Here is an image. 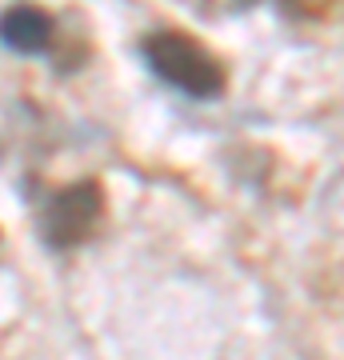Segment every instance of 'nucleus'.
<instances>
[{"label":"nucleus","instance_id":"4","mask_svg":"<svg viewBox=\"0 0 344 360\" xmlns=\"http://www.w3.org/2000/svg\"><path fill=\"white\" fill-rule=\"evenodd\" d=\"M336 4V0H281V8L288 16H296V20H317V16H324Z\"/></svg>","mask_w":344,"mask_h":360},{"label":"nucleus","instance_id":"2","mask_svg":"<svg viewBox=\"0 0 344 360\" xmlns=\"http://www.w3.org/2000/svg\"><path fill=\"white\" fill-rule=\"evenodd\" d=\"M104 220V188L96 180H72L49 196V208H44V240L52 248H68L84 245L96 236Z\"/></svg>","mask_w":344,"mask_h":360},{"label":"nucleus","instance_id":"3","mask_svg":"<svg viewBox=\"0 0 344 360\" xmlns=\"http://www.w3.org/2000/svg\"><path fill=\"white\" fill-rule=\"evenodd\" d=\"M56 37V20L37 4H13L0 13V40L13 52H44Z\"/></svg>","mask_w":344,"mask_h":360},{"label":"nucleus","instance_id":"1","mask_svg":"<svg viewBox=\"0 0 344 360\" xmlns=\"http://www.w3.org/2000/svg\"><path fill=\"white\" fill-rule=\"evenodd\" d=\"M144 60L156 77L180 89L184 96H196V101H212L224 92V68L212 52L204 49L200 40L184 37L177 28H156L144 37Z\"/></svg>","mask_w":344,"mask_h":360}]
</instances>
